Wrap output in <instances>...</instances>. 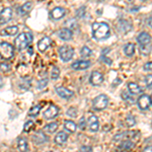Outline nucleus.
<instances>
[{"label":"nucleus","instance_id":"1","mask_svg":"<svg viewBox=\"0 0 152 152\" xmlns=\"http://www.w3.org/2000/svg\"><path fill=\"white\" fill-rule=\"evenodd\" d=\"M92 36L95 40H104L110 37V26L105 23H94L92 24Z\"/></svg>","mask_w":152,"mask_h":152},{"label":"nucleus","instance_id":"2","mask_svg":"<svg viewBox=\"0 0 152 152\" xmlns=\"http://www.w3.org/2000/svg\"><path fill=\"white\" fill-rule=\"evenodd\" d=\"M31 41H33V35L31 33H23L14 40V47L16 50L23 51L31 45Z\"/></svg>","mask_w":152,"mask_h":152},{"label":"nucleus","instance_id":"3","mask_svg":"<svg viewBox=\"0 0 152 152\" xmlns=\"http://www.w3.org/2000/svg\"><path fill=\"white\" fill-rule=\"evenodd\" d=\"M14 55V48L9 43L2 42L0 43V58L4 60H9Z\"/></svg>","mask_w":152,"mask_h":152},{"label":"nucleus","instance_id":"4","mask_svg":"<svg viewBox=\"0 0 152 152\" xmlns=\"http://www.w3.org/2000/svg\"><path fill=\"white\" fill-rule=\"evenodd\" d=\"M73 54H74V50L70 47V46H62L59 49V55H60V58L63 62H68L70 61L73 57Z\"/></svg>","mask_w":152,"mask_h":152},{"label":"nucleus","instance_id":"5","mask_svg":"<svg viewBox=\"0 0 152 152\" xmlns=\"http://www.w3.org/2000/svg\"><path fill=\"white\" fill-rule=\"evenodd\" d=\"M107 102H109V99H107V96L104 94H99L97 95L96 97L94 99V107L96 111H102L107 107Z\"/></svg>","mask_w":152,"mask_h":152},{"label":"nucleus","instance_id":"6","mask_svg":"<svg viewBox=\"0 0 152 152\" xmlns=\"http://www.w3.org/2000/svg\"><path fill=\"white\" fill-rule=\"evenodd\" d=\"M137 104L141 111H147L150 107V96L147 94H141L140 97L137 99Z\"/></svg>","mask_w":152,"mask_h":152},{"label":"nucleus","instance_id":"7","mask_svg":"<svg viewBox=\"0 0 152 152\" xmlns=\"http://www.w3.org/2000/svg\"><path fill=\"white\" fill-rule=\"evenodd\" d=\"M12 18V9L9 7L3 8L0 12V26L2 24H5L6 23H8Z\"/></svg>","mask_w":152,"mask_h":152},{"label":"nucleus","instance_id":"8","mask_svg":"<svg viewBox=\"0 0 152 152\" xmlns=\"http://www.w3.org/2000/svg\"><path fill=\"white\" fill-rule=\"evenodd\" d=\"M89 81L91 83L92 85H95V86H99L104 81V76L99 71H94L90 75V78H89Z\"/></svg>","mask_w":152,"mask_h":152},{"label":"nucleus","instance_id":"9","mask_svg":"<svg viewBox=\"0 0 152 152\" xmlns=\"http://www.w3.org/2000/svg\"><path fill=\"white\" fill-rule=\"evenodd\" d=\"M87 124H88V128L91 132H97L99 131V119H97L96 116L92 115L88 118V121H87Z\"/></svg>","mask_w":152,"mask_h":152},{"label":"nucleus","instance_id":"10","mask_svg":"<svg viewBox=\"0 0 152 152\" xmlns=\"http://www.w3.org/2000/svg\"><path fill=\"white\" fill-rule=\"evenodd\" d=\"M51 43H52V41H51V39L49 38V37H45V38L41 39L40 41H39L38 43V49L40 52H45L46 50H48L49 47L51 46Z\"/></svg>","mask_w":152,"mask_h":152},{"label":"nucleus","instance_id":"11","mask_svg":"<svg viewBox=\"0 0 152 152\" xmlns=\"http://www.w3.org/2000/svg\"><path fill=\"white\" fill-rule=\"evenodd\" d=\"M58 113H59L58 107L54 104H51L45 111V113H44V116H45L46 119H54L55 117L58 116Z\"/></svg>","mask_w":152,"mask_h":152},{"label":"nucleus","instance_id":"12","mask_svg":"<svg viewBox=\"0 0 152 152\" xmlns=\"http://www.w3.org/2000/svg\"><path fill=\"white\" fill-rule=\"evenodd\" d=\"M56 92H57L61 97H63V99H69L73 96V91H71V90L67 89L66 87H63V86L56 88Z\"/></svg>","mask_w":152,"mask_h":152},{"label":"nucleus","instance_id":"13","mask_svg":"<svg viewBox=\"0 0 152 152\" xmlns=\"http://www.w3.org/2000/svg\"><path fill=\"white\" fill-rule=\"evenodd\" d=\"M151 36L147 33H141L137 38V42L140 46L149 45V44H151Z\"/></svg>","mask_w":152,"mask_h":152},{"label":"nucleus","instance_id":"14","mask_svg":"<svg viewBox=\"0 0 152 152\" xmlns=\"http://www.w3.org/2000/svg\"><path fill=\"white\" fill-rule=\"evenodd\" d=\"M64 15H65V9L62 8V7H55V8L52 9V11L50 12V16L53 19H56V20L62 18Z\"/></svg>","mask_w":152,"mask_h":152},{"label":"nucleus","instance_id":"15","mask_svg":"<svg viewBox=\"0 0 152 152\" xmlns=\"http://www.w3.org/2000/svg\"><path fill=\"white\" fill-rule=\"evenodd\" d=\"M90 61H76L71 65V67L75 70H84L90 67Z\"/></svg>","mask_w":152,"mask_h":152},{"label":"nucleus","instance_id":"16","mask_svg":"<svg viewBox=\"0 0 152 152\" xmlns=\"http://www.w3.org/2000/svg\"><path fill=\"white\" fill-rule=\"evenodd\" d=\"M33 140H34V142H35L36 144H38V145H39V144L45 143V142L48 140V138H47V136H46L44 132L39 131V132H36V133L34 134Z\"/></svg>","mask_w":152,"mask_h":152},{"label":"nucleus","instance_id":"17","mask_svg":"<svg viewBox=\"0 0 152 152\" xmlns=\"http://www.w3.org/2000/svg\"><path fill=\"white\" fill-rule=\"evenodd\" d=\"M18 31V26H8V28L2 29L1 31H0V34H1L2 36H14L16 35Z\"/></svg>","mask_w":152,"mask_h":152},{"label":"nucleus","instance_id":"18","mask_svg":"<svg viewBox=\"0 0 152 152\" xmlns=\"http://www.w3.org/2000/svg\"><path fill=\"white\" fill-rule=\"evenodd\" d=\"M134 147V143L131 140H125L119 145V151H129Z\"/></svg>","mask_w":152,"mask_h":152},{"label":"nucleus","instance_id":"19","mask_svg":"<svg viewBox=\"0 0 152 152\" xmlns=\"http://www.w3.org/2000/svg\"><path fill=\"white\" fill-rule=\"evenodd\" d=\"M59 37L64 41H69L72 39V31L69 28H62L59 31Z\"/></svg>","mask_w":152,"mask_h":152},{"label":"nucleus","instance_id":"20","mask_svg":"<svg viewBox=\"0 0 152 152\" xmlns=\"http://www.w3.org/2000/svg\"><path fill=\"white\" fill-rule=\"evenodd\" d=\"M67 134L64 133V132H59V133L55 136V143L56 144H59V145H62L63 143H65L66 141H67Z\"/></svg>","mask_w":152,"mask_h":152},{"label":"nucleus","instance_id":"21","mask_svg":"<svg viewBox=\"0 0 152 152\" xmlns=\"http://www.w3.org/2000/svg\"><path fill=\"white\" fill-rule=\"evenodd\" d=\"M128 89H129V91L131 92L132 94H141V92H142L141 87L135 82L128 83Z\"/></svg>","mask_w":152,"mask_h":152},{"label":"nucleus","instance_id":"22","mask_svg":"<svg viewBox=\"0 0 152 152\" xmlns=\"http://www.w3.org/2000/svg\"><path fill=\"white\" fill-rule=\"evenodd\" d=\"M124 53L126 56L128 57H131V56L134 55L135 53V45L132 43H129V44H126L124 47Z\"/></svg>","mask_w":152,"mask_h":152},{"label":"nucleus","instance_id":"23","mask_svg":"<svg viewBox=\"0 0 152 152\" xmlns=\"http://www.w3.org/2000/svg\"><path fill=\"white\" fill-rule=\"evenodd\" d=\"M31 2H26L23 6L19 7L18 12H19V14H20V15H26V14H28V12L31 11Z\"/></svg>","mask_w":152,"mask_h":152},{"label":"nucleus","instance_id":"24","mask_svg":"<svg viewBox=\"0 0 152 152\" xmlns=\"http://www.w3.org/2000/svg\"><path fill=\"white\" fill-rule=\"evenodd\" d=\"M64 128L69 131L70 133H74L76 130V124L73 121H69V120H66L64 122Z\"/></svg>","mask_w":152,"mask_h":152},{"label":"nucleus","instance_id":"25","mask_svg":"<svg viewBox=\"0 0 152 152\" xmlns=\"http://www.w3.org/2000/svg\"><path fill=\"white\" fill-rule=\"evenodd\" d=\"M57 128H58V123L55 122V123H50V124L46 125V126L44 127V131L47 132L49 134H52L57 130Z\"/></svg>","mask_w":152,"mask_h":152},{"label":"nucleus","instance_id":"26","mask_svg":"<svg viewBox=\"0 0 152 152\" xmlns=\"http://www.w3.org/2000/svg\"><path fill=\"white\" fill-rule=\"evenodd\" d=\"M18 149L20 152H26L28 151V142L24 138L18 139Z\"/></svg>","mask_w":152,"mask_h":152},{"label":"nucleus","instance_id":"27","mask_svg":"<svg viewBox=\"0 0 152 152\" xmlns=\"http://www.w3.org/2000/svg\"><path fill=\"white\" fill-rule=\"evenodd\" d=\"M41 109H42V107H41L40 104L33 107H31V109L28 111V116H29V117H37L39 114H40Z\"/></svg>","mask_w":152,"mask_h":152},{"label":"nucleus","instance_id":"28","mask_svg":"<svg viewBox=\"0 0 152 152\" xmlns=\"http://www.w3.org/2000/svg\"><path fill=\"white\" fill-rule=\"evenodd\" d=\"M151 49H152L151 44H149V45H145V46H140V53L142 54V55L146 56L151 52Z\"/></svg>","mask_w":152,"mask_h":152},{"label":"nucleus","instance_id":"29","mask_svg":"<svg viewBox=\"0 0 152 152\" xmlns=\"http://www.w3.org/2000/svg\"><path fill=\"white\" fill-rule=\"evenodd\" d=\"M80 54H81L82 57L87 58V57H89V56L91 55V50H90L87 46H84V47H82L81 51H80Z\"/></svg>","mask_w":152,"mask_h":152},{"label":"nucleus","instance_id":"30","mask_svg":"<svg viewBox=\"0 0 152 152\" xmlns=\"http://www.w3.org/2000/svg\"><path fill=\"white\" fill-rule=\"evenodd\" d=\"M135 123H136V120H135V118L132 116V115H128L126 118V125L128 127H133Z\"/></svg>","mask_w":152,"mask_h":152},{"label":"nucleus","instance_id":"31","mask_svg":"<svg viewBox=\"0 0 152 152\" xmlns=\"http://www.w3.org/2000/svg\"><path fill=\"white\" fill-rule=\"evenodd\" d=\"M34 127H35V124H34V122L33 121H28L26 124H24V126H23V131L28 133V132L31 131V130L34 129Z\"/></svg>","mask_w":152,"mask_h":152},{"label":"nucleus","instance_id":"32","mask_svg":"<svg viewBox=\"0 0 152 152\" xmlns=\"http://www.w3.org/2000/svg\"><path fill=\"white\" fill-rule=\"evenodd\" d=\"M59 75H60V70H59L58 67H53L52 72H51V78L54 80L58 79Z\"/></svg>","mask_w":152,"mask_h":152},{"label":"nucleus","instance_id":"33","mask_svg":"<svg viewBox=\"0 0 152 152\" xmlns=\"http://www.w3.org/2000/svg\"><path fill=\"white\" fill-rule=\"evenodd\" d=\"M122 97L124 99V100L128 102L129 104H133V102H135V99H133V97H132L131 95L127 94V92H126V91H123V92H122Z\"/></svg>","mask_w":152,"mask_h":152},{"label":"nucleus","instance_id":"34","mask_svg":"<svg viewBox=\"0 0 152 152\" xmlns=\"http://www.w3.org/2000/svg\"><path fill=\"white\" fill-rule=\"evenodd\" d=\"M67 116H69L71 118H76L77 117V110L75 107H70L67 111Z\"/></svg>","mask_w":152,"mask_h":152},{"label":"nucleus","instance_id":"35","mask_svg":"<svg viewBox=\"0 0 152 152\" xmlns=\"http://www.w3.org/2000/svg\"><path fill=\"white\" fill-rule=\"evenodd\" d=\"M0 70H1L2 72H7V71L10 70V65L6 62L0 63Z\"/></svg>","mask_w":152,"mask_h":152},{"label":"nucleus","instance_id":"36","mask_svg":"<svg viewBox=\"0 0 152 152\" xmlns=\"http://www.w3.org/2000/svg\"><path fill=\"white\" fill-rule=\"evenodd\" d=\"M145 83H146V86L148 88L152 89V74L147 75L145 77Z\"/></svg>","mask_w":152,"mask_h":152},{"label":"nucleus","instance_id":"37","mask_svg":"<svg viewBox=\"0 0 152 152\" xmlns=\"http://www.w3.org/2000/svg\"><path fill=\"white\" fill-rule=\"evenodd\" d=\"M47 84H48V79L47 78H44V79L40 80V82H39V84H38V87L39 88H44Z\"/></svg>","mask_w":152,"mask_h":152},{"label":"nucleus","instance_id":"38","mask_svg":"<svg viewBox=\"0 0 152 152\" xmlns=\"http://www.w3.org/2000/svg\"><path fill=\"white\" fill-rule=\"evenodd\" d=\"M86 125H87V123H85V119L84 118H81L80 123H79V128L81 130H85V128H86Z\"/></svg>","mask_w":152,"mask_h":152},{"label":"nucleus","instance_id":"39","mask_svg":"<svg viewBox=\"0 0 152 152\" xmlns=\"http://www.w3.org/2000/svg\"><path fill=\"white\" fill-rule=\"evenodd\" d=\"M143 69L145 71H152V61L151 62L146 63V64L143 66Z\"/></svg>","mask_w":152,"mask_h":152},{"label":"nucleus","instance_id":"40","mask_svg":"<svg viewBox=\"0 0 152 152\" xmlns=\"http://www.w3.org/2000/svg\"><path fill=\"white\" fill-rule=\"evenodd\" d=\"M80 152H92L91 147H86V146H83L81 149H80Z\"/></svg>","mask_w":152,"mask_h":152},{"label":"nucleus","instance_id":"41","mask_svg":"<svg viewBox=\"0 0 152 152\" xmlns=\"http://www.w3.org/2000/svg\"><path fill=\"white\" fill-rule=\"evenodd\" d=\"M143 152H152V146L146 147V148L144 149V151H143Z\"/></svg>","mask_w":152,"mask_h":152},{"label":"nucleus","instance_id":"42","mask_svg":"<svg viewBox=\"0 0 152 152\" xmlns=\"http://www.w3.org/2000/svg\"><path fill=\"white\" fill-rule=\"evenodd\" d=\"M148 24L152 28V16L151 18H149V19H148Z\"/></svg>","mask_w":152,"mask_h":152},{"label":"nucleus","instance_id":"43","mask_svg":"<svg viewBox=\"0 0 152 152\" xmlns=\"http://www.w3.org/2000/svg\"><path fill=\"white\" fill-rule=\"evenodd\" d=\"M3 86V80H2V78L0 77V87Z\"/></svg>","mask_w":152,"mask_h":152},{"label":"nucleus","instance_id":"44","mask_svg":"<svg viewBox=\"0 0 152 152\" xmlns=\"http://www.w3.org/2000/svg\"><path fill=\"white\" fill-rule=\"evenodd\" d=\"M150 102H151V104H152V94L150 95Z\"/></svg>","mask_w":152,"mask_h":152}]
</instances>
